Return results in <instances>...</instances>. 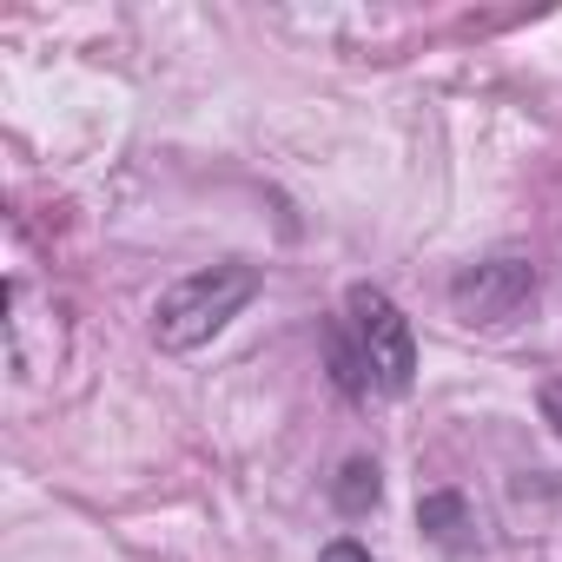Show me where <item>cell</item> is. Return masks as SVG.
<instances>
[{
  "instance_id": "6da1fadb",
  "label": "cell",
  "mask_w": 562,
  "mask_h": 562,
  "mask_svg": "<svg viewBox=\"0 0 562 562\" xmlns=\"http://www.w3.org/2000/svg\"><path fill=\"white\" fill-rule=\"evenodd\" d=\"M331 371L351 397L364 384H378L384 397H404L417 384V338H411V318L391 305V292L378 285L345 292V331H331Z\"/></svg>"
},
{
  "instance_id": "7a4b0ae2",
  "label": "cell",
  "mask_w": 562,
  "mask_h": 562,
  "mask_svg": "<svg viewBox=\"0 0 562 562\" xmlns=\"http://www.w3.org/2000/svg\"><path fill=\"white\" fill-rule=\"evenodd\" d=\"M258 265H245V258H225V265H205V271H186V278H172V285L159 292V305H153V338H159V351H199V345H212L251 299H258Z\"/></svg>"
},
{
  "instance_id": "3957f363",
  "label": "cell",
  "mask_w": 562,
  "mask_h": 562,
  "mask_svg": "<svg viewBox=\"0 0 562 562\" xmlns=\"http://www.w3.org/2000/svg\"><path fill=\"white\" fill-rule=\"evenodd\" d=\"M536 299V265L522 251H496V258H476L450 278V312L476 331H496V325H516Z\"/></svg>"
},
{
  "instance_id": "277c9868",
  "label": "cell",
  "mask_w": 562,
  "mask_h": 562,
  "mask_svg": "<svg viewBox=\"0 0 562 562\" xmlns=\"http://www.w3.org/2000/svg\"><path fill=\"white\" fill-rule=\"evenodd\" d=\"M378 463L371 457H351L345 470H338V483H331V503L345 509V516H364V509H378Z\"/></svg>"
},
{
  "instance_id": "5b68a950",
  "label": "cell",
  "mask_w": 562,
  "mask_h": 562,
  "mask_svg": "<svg viewBox=\"0 0 562 562\" xmlns=\"http://www.w3.org/2000/svg\"><path fill=\"white\" fill-rule=\"evenodd\" d=\"M417 522H424L443 549H457V542H463V529H470V503H463L457 490H437V496H424V503H417Z\"/></svg>"
},
{
  "instance_id": "8992f818",
  "label": "cell",
  "mask_w": 562,
  "mask_h": 562,
  "mask_svg": "<svg viewBox=\"0 0 562 562\" xmlns=\"http://www.w3.org/2000/svg\"><path fill=\"white\" fill-rule=\"evenodd\" d=\"M318 562H371V549H364L358 536H331V542L318 549Z\"/></svg>"
},
{
  "instance_id": "52a82bcc",
  "label": "cell",
  "mask_w": 562,
  "mask_h": 562,
  "mask_svg": "<svg viewBox=\"0 0 562 562\" xmlns=\"http://www.w3.org/2000/svg\"><path fill=\"white\" fill-rule=\"evenodd\" d=\"M536 404H542V424H549V430L562 437V378H549V384L536 391Z\"/></svg>"
}]
</instances>
